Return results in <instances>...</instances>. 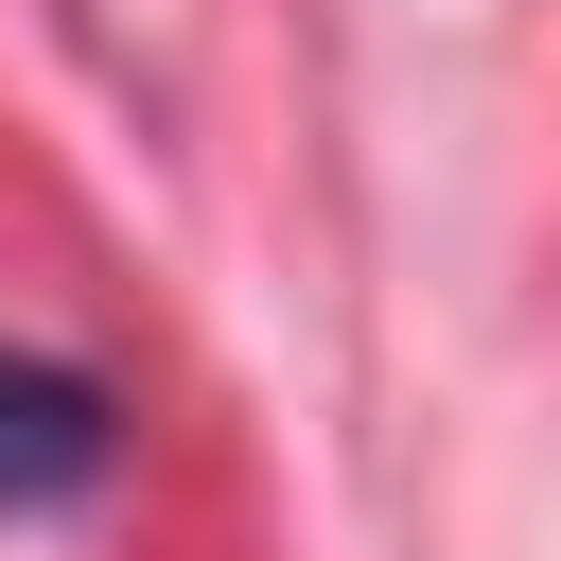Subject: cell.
<instances>
[{"label": "cell", "mask_w": 561, "mask_h": 561, "mask_svg": "<svg viewBox=\"0 0 561 561\" xmlns=\"http://www.w3.org/2000/svg\"><path fill=\"white\" fill-rule=\"evenodd\" d=\"M123 473V403L53 351H0V526H53Z\"/></svg>", "instance_id": "obj_1"}]
</instances>
